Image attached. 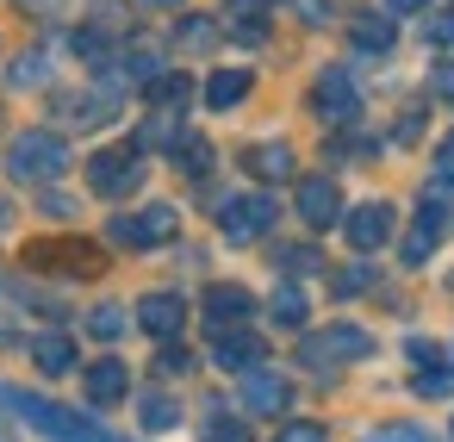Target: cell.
<instances>
[{
  "mask_svg": "<svg viewBox=\"0 0 454 442\" xmlns=\"http://www.w3.org/2000/svg\"><path fill=\"white\" fill-rule=\"evenodd\" d=\"M442 231H448V212H442V193H429V200L417 206V225H411V237H404V262H411V268H423V262L435 256Z\"/></svg>",
  "mask_w": 454,
  "mask_h": 442,
  "instance_id": "8fae6325",
  "label": "cell"
},
{
  "mask_svg": "<svg viewBox=\"0 0 454 442\" xmlns=\"http://www.w3.org/2000/svg\"><path fill=\"white\" fill-rule=\"evenodd\" d=\"M280 268H286V274H293V268H299V274H311V268H317V249H286V256H280Z\"/></svg>",
  "mask_w": 454,
  "mask_h": 442,
  "instance_id": "d590c367",
  "label": "cell"
},
{
  "mask_svg": "<svg viewBox=\"0 0 454 442\" xmlns=\"http://www.w3.org/2000/svg\"><path fill=\"white\" fill-rule=\"evenodd\" d=\"M137 181H144V156H137V144H119V150H94V156H88V187H94V193L125 200Z\"/></svg>",
  "mask_w": 454,
  "mask_h": 442,
  "instance_id": "277c9868",
  "label": "cell"
},
{
  "mask_svg": "<svg viewBox=\"0 0 454 442\" xmlns=\"http://www.w3.org/2000/svg\"><path fill=\"white\" fill-rule=\"evenodd\" d=\"M106 231H113L119 249H162V243L181 231V212H175V206H144V212H131V218H113Z\"/></svg>",
  "mask_w": 454,
  "mask_h": 442,
  "instance_id": "5b68a950",
  "label": "cell"
},
{
  "mask_svg": "<svg viewBox=\"0 0 454 442\" xmlns=\"http://www.w3.org/2000/svg\"><path fill=\"white\" fill-rule=\"evenodd\" d=\"M268 312H274V324L299 330V324L311 318V299H305V287H299V280H280V287H274V299H268Z\"/></svg>",
  "mask_w": 454,
  "mask_h": 442,
  "instance_id": "ffe728a7",
  "label": "cell"
},
{
  "mask_svg": "<svg viewBox=\"0 0 454 442\" xmlns=\"http://www.w3.org/2000/svg\"><path fill=\"white\" fill-rule=\"evenodd\" d=\"M144 94H150V107H156V113H181V107L193 100V82H187V75H175V69H162Z\"/></svg>",
  "mask_w": 454,
  "mask_h": 442,
  "instance_id": "44dd1931",
  "label": "cell"
},
{
  "mask_svg": "<svg viewBox=\"0 0 454 442\" xmlns=\"http://www.w3.org/2000/svg\"><path fill=\"white\" fill-rule=\"evenodd\" d=\"M249 82H255L249 69H218V75L206 82V107H212V113H231V107H243V100H249Z\"/></svg>",
  "mask_w": 454,
  "mask_h": 442,
  "instance_id": "ac0fdd59",
  "label": "cell"
},
{
  "mask_svg": "<svg viewBox=\"0 0 454 442\" xmlns=\"http://www.w3.org/2000/svg\"><path fill=\"white\" fill-rule=\"evenodd\" d=\"M237 386H243V405L262 411V417H280V411L293 405V380H286L280 367H249Z\"/></svg>",
  "mask_w": 454,
  "mask_h": 442,
  "instance_id": "30bf717a",
  "label": "cell"
},
{
  "mask_svg": "<svg viewBox=\"0 0 454 442\" xmlns=\"http://www.w3.org/2000/svg\"><path fill=\"white\" fill-rule=\"evenodd\" d=\"M125 380H131V374H125V361H94V367L82 374V386H88V399H94V405H119V399L131 392Z\"/></svg>",
  "mask_w": 454,
  "mask_h": 442,
  "instance_id": "e0dca14e",
  "label": "cell"
},
{
  "mask_svg": "<svg viewBox=\"0 0 454 442\" xmlns=\"http://www.w3.org/2000/svg\"><path fill=\"white\" fill-rule=\"evenodd\" d=\"M175 162H181L187 175H206V169H212V144H200V138H187V144L175 150Z\"/></svg>",
  "mask_w": 454,
  "mask_h": 442,
  "instance_id": "4316f807",
  "label": "cell"
},
{
  "mask_svg": "<svg viewBox=\"0 0 454 442\" xmlns=\"http://www.w3.org/2000/svg\"><path fill=\"white\" fill-rule=\"evenodd\" d=\"M392 231H398V212H392L386 200H367V206H355V212L342 218V237H348L355 249H380V243H392Z\"/></svg>",
  "mask_w": 454,
  "mask_h": 442,
  "instance_id": "9c48e42d",
  "label": "cell"
},
{
  "mask_svg": "<svg viewBox=\"0 0 454 442\" xmlns=\"http://www.w3.org/2000/svg\"><path fill=\"white\" fill-rule=\"evenodd\" d=\"M367 287H373V268H336V274H330V293H336V299H361Z\"/></svg>",
  "mask_w": 454,
  "mask_h": 442,
  "instance_id": "484cf974",
  "label": "cell"
},
{
  "mask_svg": "<svg viewBox=\"0 0 454 442\" xmlns=\"http://www.w3.org/2000/svg\"><path fill=\"white\" fill-rule=\"evenodd\" d=\"M417 392H423V399H448V392H454V374H448V367H423V374H417Z\"/></svg>",
  "mask_w": 454,
  "mask_h": 442,
  "instance_id": "f1b7e54d",
  "label": "cell"
},
{
  "mask_svg": "<svg viewBox=\"0 0 454 442\" xmlns=\"http://www.w3.org/2000/svg\"><path fill=\"white\" fill-rule=\"evenodd\" d=\"M0 442H13V436H7V430H0Z\"/></svg>",
  "mask_w": 454,
  "mask_h": 442,
  "instance_id": "60d3db41",
  "label": "cell"
},
{
  "mask_svg": "<svg viewBox=\"0 0 454 442\" xmlns=\"http://www.w3.org/2000/svg\"><path fill=\"white\" fill-rule=\"evenodd\" d=\"M206 442H249V430H243L237 417H212V423H206Z\"/></svg>",
  "mask_w": 454,
  "mask_h": 442,
  "instance_id": "4dcf8cb0",
  "label": "cell"
},
{
  "mask_svg": "<svg viewBox=\"0 0 454 442\" xmlns=\"http://www.w3.org/2000/svg\"><path fill=\"white\" fill-rule=\"evenodd\" d=\"M392 13H367V20H355V51H367V57H380V51H392Z\"/></svg>",
  "mask_w": 454,
  "mask_h": 442,
  "instance_id": "603a6c76",
  "label": "cell"
},
{
  "mask_svg": "<svg viewBox=\"0 0 454 442\" xmlns=\"http://www.w3.org/2000/svg\"><path fill=\"white\" fill-rule=\"evenodd\" d=\"M448 187H454V131H448L442 150H435V187H429V193H448Z\"/></svg>",
  "mask_w": 454,
  "mask_h": 442,
  "instance_id": "f546056e",
  "label": "cell"
},
{
  "mask_svg": "<svg viewBox=\"0 0 454 442\" xmlns=\"http://www.w3.org/2000/svg\"><path fill=\"white\" fill-rule=\"evenodd\" d=\"M144 7H181V0H144Z\"/></svg>",
  "mask_w": 454,
  "mask_h": 442,
  "instance_id": "ab89813d",
  "label": "cell"
},
{
  "mask_svg": "<svg viewBox=\"0 0 454 442\" xmlns=\"http://www.w3.org/2000/svg\"><path fill=\"white\" fill-rule=\"evenodd\" d=\"M38 82H51V63L44 57H20L13 63V88H38Z\"/></svg>",
  "mask_w": 454,
  "mask_h": 442,
  "instance_id": "83f0119b",
  "label": "cell"
},
{
  "mask_svg": "<svg viewBox=\"0 0 454 442\" xmlns=\"http://www.w3.org/2000/svg\"><path fill=\"white\" fill-rule=\"evenodd\" d=\"M69 169V144L57 131H26L13 150H7V175L13 181H57Z\"/></svg>",
  "mask_w": 454,
  "mask_h": 442,
  "instance_id": "7a4b0ae2",
  "label": "cell"
},
{
  "mask_svg": "<svg viewBox=\"0 0 454 442\" xmlns=\"http://www.w3.org/2000/svg\"><path fill=\"white\" fill-rule=\"evenodd\" d=\"M417 7H429V0H386V13L398 20V13H417Z\"/></svg>",
  "mask_w": 454,
  "mask_h": 442,
  "instance_id": "74e56055",
  "label": "cell"
},
{
  "mask_svg": "<svg viewBox=\"0 0 454 442\" xmlns=\"http://www.w3.org/2000/svg\"><path fill=\"white\" fill-rule=\"evenodd\" d=\"M212 361H218L224 374H249V367H262V336H249V330H218Z\"/></svg>",
  "mask_w": 454,
  "mask_h": 442,
  "instance_id": "5bb4252c",
  "label": "cell"
},
{
  "mask_svg": "<svg viewBox=\"0 0 454 442\" xmlns=\"http://www.w3.org/2000/svg\"><path fill=\"white\" fill-rule=\"evenodd\" d=\"M299 355H305V367H317V374H336L342 361H361V355H373V336H367L361 324H330V330H311Z\"/></svg>",
  "mask_w": 454,
  "mask_h": 442,
  "instance_id": "3957f363",
  "label": "cell"
},
{
  "mask_svg": "<svg viewBox=\"0 0 454 442\" xmlns=\"http://www.w3.org/2000/svg\"><path fill=\"white\" fill-rule=\"evenodd\" d=\"M137 324H144L156 343H168V336H181V324H187V305H181L175 293H150V299L137 305Z\"/></svg>",
  "mask_w": 454,
  "mask_h": 442,
  "instance_id": "4fadbf2b",
  "label": "cell"
},
{
  "mask_svg": "<svg viewBox=\"0 0 454 442\" xmlns=\"http://www.w3.org/2000/svg\"><path fill=\"white\" fill-rule=\"evenodd\" d=\"M367 442H429V436H423L417 423H392V430H373Z\"/></svg>",
  "mask_w": 454,
  "mask_h": 442,
  "instance_id": "d6a6232c",
  "label": "cell"
},
{
  "mask_svg": "<svg viewBox=\"0 0 454 442\" xmlns=\"http://www.w3.org/2000/svg\"><path fill=\"white\" fill-rule=\"evenodd\" d=\"M137 423H144V430H175V423H181V405L162 399V392H144V399H137Z\"/></svg>",
  "mask_w": 454,
  "mask_h": 442,
  "instance_id": "d4e9b609",
  "label": "cell"
},
{
  "mask_svg": "<svg viewBox=\"0 0 454 442\" xmlns=\"http://www.w3.org/2000/svg\"><path fill=\"white\" fill-rule=\"evenodd\" d=\"M274 218H280L274 193H243V200H231V206L218 212V225H224L231 243H255L262 231H274Z\"/></svg>",
  "mask_w": 454,
  "mask_h": 442,
  "instance_id": "52a82bcc",
  "label": "cell"
},
{
  "mask_svg": "<svg viewBox=\"0 0 454 442\" xmlns=\"http://www.w3.org/2000/svg\"><path fill=\"white\" fill-rule=\"evenodd\" d=\"M187 367H193L187 349H162V355H156V374H187Z\"/></svg>",
  "mask_w": 454,
  "mask_h": 442,
  "instance_id": "836d02e7",
  "label": "cell"
},
{
  "mask_svg": "<svg viewBox=\"0 0 454 442\" xmlns=\"http://www.w3.org/2000/svg\"><path fill=\"white\" fill-rule=\"evenodd\" d=\"M274 442H330V436H324V423H305V417H299V423H286Z\"/></svg>",
  "mask_w": 454,
  "mask_h": 442,
  "instance_id": "1f68e13d",
  "label": "cell"
},
{
  "mask_svg": "<svg viewBox=\"0 0 454 442\" xmlns=\"http://www.w3.org/2000/svg\"><path fill=\"white\" fill-rule=\"evenodd\" d=\"M423 38H429V44H454V13H435Z\"/></svg>",
  "mask_w": 454,
  "mask_h": 442,
  "instance_id": "8d00e7d4",
  "label": "cell"
},
{
  "mask_svg": "<svg viewBox=\"0 0 454 442\" xmlns=\"http://www.w3.org/2000/svg\"><path fill=\"white\" fill-rule=\"evenodd\" d=\"M32 361H38V374L57 380V374L75 367V343H69L63 330H38V336H32Z\"/></svg>",
  "mask_w": 454,
  "mask_h": 442,
  "instance_id": "2e32d148",
  "label": "cell"
},
{
  "mask_svg": "<svg viewBox=\"0 0 454 442\" xmlns=\"http://www.w3.org/2000/svg\"><path fill=\"white\" fill-rule=\"evenodd\" d=\"M311 113H317L324 125H355V119H361V88H355L342 69H324L317 88H311Z\"/></svg>",
  "mask_w": 454,
  "mask_h": 442,
  "instance_id": "8992f818",
  "label": "cell"
},
{
  "mask_svg": "<svg viewBox=\"0 0 454 442\" xmlns=\"http://www.w3.org/2000/svg\"><path fill=\"white\" fill-rule=\"evenodd\" d=\"M20 7H32V13H44V7H57V0H20Z\"/></svg>",
  "mask_w": 454,
  "mask_h": 442,
  "instance_id": "f35d334b",
  "label": "cell"
},
{
  "mask_svg": "<svg viewBox=\"0 0 454 442\" xmlns=\"http://www.w3.org/2000/svg\"><path fill=\"white\" fill-rule=\"evenodd\" d=\"M125 324H131L125 305H94V312H88V336H94V343H119Z\"/></svg>",
  "mask_w": 454,
  "mask_h": 442,
  "instance_id": "cb8c5ba5",
  "label": "cell"
},
{
  "mask_svg": "<svg viewBox=\"0 0 454 442\" xmlns=\"http://www.w3.org/2000/svg\"><path fill=\"white\" fill-rule=\"evenodd\" d=\"M429 88H435V100H448V107H454V63H435Z\"/></svg>",
  "mask_w": 454,
  "mask_h": 442,
  "instance_id": "e575fe53",
  "label": "cell"
},
{
  "mask_svg": "<svg viewBox=\"0 0 454 442\" xmlns=\"http://www.w3.org/2000/svg\"><path fill=\"white\" fill-rule=\"evenodd\" d=\"M299 218H305L311 231H330V225L342 218V193H336V181H330V175L299 181Z\"/></svg>",
  "mask_w": 454,
  "mask_h": 442,
  "instance_id": "7c38bea8",
  "label": "cell"
},
{
  "mask_svg": "<svg viewBox=\"0 0 454 442\" xmlns=\"http://www.w3.org/2000/svg\"><path fill=\"white\" fill-rule=\"evenodd\" d=\"M448 436H454V423H448Z\"/></svg>",
  "mask_w": 454,
  "mask_h": 442,
  "instance_id": "b9f144b4",
  "label": "cell"
},
{
  "mask_svg": "<svg viewBox=\"0 0 454 442\" xmlns=\"http://www.w3.org/2000/svg\"><path fill=\"white\" fill-rule=\"evenodd\" d=\"M0 405H13L26 423H38L51 442H125V436H113L100 417H88V411H75V405H57V399H32V392H13V386H0Z\"/></svg>",
  "mask_w": 454,
  "mask_h": 442,
  "instance_id": "6da1fadb",
  "label": "cell"
},
{
  "mask_svg": "<svg viewBox=\"0 0 454 442\" xmlns=\"http://www.w3.org/2000/svg\"><path fill=\"white\" fill-rule=\"evenodd\" d=\"M243 169L262 175V181H293V150L286 144H255V150H243Z\"/></svg>",
  "mask_w": 454,
  "mask_h": 442,
  "instance_id": "d6986e66",
  "label": "cell"
},
{
  "mask_svg": "<svg viewBox=\"0 0 454 442\" xmlns=\"http://www.w3.org/2000/svg\"><path fill=\"white\" fill-rule=\"evenodd\" d=\"M119 75H100L94 88H82V94H57V113L63 119H75V125H106L113 113H119Z\"/></svg>",
  "mask_w": 454,
  "mask_h": 442,
  "instance_id": "ba28073f",
  "label": "cell"
},
{
  "mask_svg": "<svg viewBox=\"0 0 454 442\" xmlns=\"http://www.w3.org/2000/svg\"><path fill=\"white\" fill-rule=\"evenodd\" d=\"M249 312H255V299H249L243 287H212V293H206V324H212V330H243Z\"/></svg>",
  "mask_w": 454,
  "mask_h": 442,
  "instance_id": "9a60e30c",
  "label": "cell"
},
{
  "mask_svg": "<svg viewBox=\"0 0 454 442\" xmlns=\"http://www.w3.org/2000/svg\"><path fill=\"white\" fill-rule=\"evenodd\" d=\"M175 44H181V51H193V57H206V51L218 44V20H206V13H187V20L175 26Z\"/></svg>",
  "mask_w": 454,
  "mask_h": 442,
  "instance_id": "7402d4cb",
  "label": "cell"
}]
</instances>
